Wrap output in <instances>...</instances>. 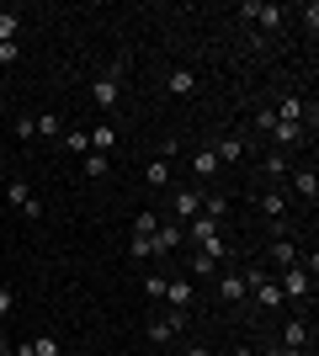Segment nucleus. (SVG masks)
I'll return each mask as SVG.
<instances>
[{"instance_id": "obj_30", "label": "nucleus", "mask_w": 319, "mask_h": 356, "mask_svg": "<svg viewBox=\"0 0 319 356\" xmlns=\"http://www.w3.org/2000/svg\"><path fill=\"white\" fill-rule=\"evenodd\" d=\"M202 213H208V218H218V223H224V213H229V197H202Z\"/></svg>"}, {"instance_id": "obj_31", "label": "nucleus", "mask_w": 319, "mask_h": 356, "mask_svg": "<svg viewBox=\"0 0 319 356\" xmlns=\"http://www.w3.org/2000/svg\"><path fill=\"white\" fill-rule=\"evenodd\" d=\"M38 134H43V138H64V122L48 112V118H38Z\"/></svg>"}, {"instance_id": "obj_12", "label": "nucleus", "mask_w": 319, "mask_h": 356, "mask_svg": "<svg viewBox=\"0 0 319 356\" xmlns=\"http://www.w3.org/2000/svg\"><path fill=\"white\" fill-rule=\"evenodd\" d=\"M245 149H250V144H245L240 134H229V138H218V144H213V154H218V165H240Z\"/></svg>"}, {"instance_id": "obj_18", "label": "nucleus", "mask_w": 319, "mask_h": 356, "mask_svg": "<svg viewBox=\"0 0 319 356\" xmlns=\"http://www.w3.org/2000/svg\"><path fill=\"white\" fill-rule=\"evenodd\" d=\"M261 181H288V154H282V149L261 160Z\"/></svg>"}, {"instance_id": "obj_4", "label": "nucleus", "mask_w": 319, "mask_h": 356, "mask_svg": "<svg viewBox=\"0 0 319 356\" xmlns=\"http://www.w3.org/2000/svg\"><path fill=\"white\" fill-rule=\"evenodd\" d=\"M170 213H176V223H192L202 213V192L197 186H176L170 192Z\"/></svg>"}, {"instance_id": "obj_15", "label": "nucleus", "mask_w": 319, "mask_h": 356, "mask_svg": "<svg viewBox=\"0 0 319 356\" xmlns=\"http://www.w3.org/2000/svg\"><path fill=\"white\" fill-rule=\"evenodd\" d=\"M181 229H186V239H192V245H202V239H213V234H218V218L197 213V218H192V223H181Z\"/></svg>"}, {"instance_id": "obj_19", "label": "nucleus", "mask_w": 319, "mask_h": 356, "mask_svg": "<svg viewBox=\"0 0 319 356\" xmlns=\"http://www.w3.org/2000/svg\"><path fill=\"white\" fill-rule=\"evenodd\" d=\"M272 112H277V122H304V96H282Z\"/></svg>"}, {"instance_id": "obj_17", "label": "nucleus", "mask_w": 319, "mask_h": 356, "mask_svg": "<svg viewBox=\"0 0 319 356\" xmlns=\"http://www.w3.org/2000/svg\"><path fill=\"white\" fill-rule=\"evenodd\" d=\"M282 346H293V351H309V325H304V319H288V325H282Z\"/></svg>"}, {"instance_id": "obj_9", "label": "nucleus", "mask_w": 319, "mask_h": 356, "mask_svg": "<svg viewBox=\"0 0 319 356\" xmlns=\"http://www.w3.org/2000/svg\"><path fill=\"white\" fill-rule=\"evenodd\" d=\"M154 255H170V250H181V239H186V229H181V223H170V229H165V223H160V229H154Z\"/></svg>"}, {"instance_id": "obj_11", "label": "nucleus", "mask_w": 319, "mask_h": 356, "mask_svg": "<svg viewBox=\"0 0 319 356\" xmlns=\"http://www.w3.org/2000/svg\"><path fill=\"white\" fill-rule=\"evenodd\" d=\"M256 208H261V218H272V223H282V213H288V197L277 192V186H266V192L256 197Z\"/></svg>"}, {"instance_id": "obj_10", "label": "nucleus", "mask_w": 319, "mask_h": 356, "mask_svg": "<svg viewBox=\"0 0 319 356\" xmlns=\"http://www.w3.org/2000/svg\"><path fill=\"white\" fill-rule=\"evenodd\" d=\"M304 134H309V122H277L266 138H277V149H298V144H304Z\"/></svg>"}, {"instance_id": "obj_42", "label": "nucleus", "mask_w": 319, "mask_h": 356, "mask_svg": "<svg viewBox=\"0 0 319 356\" xmlns=\"http://www.w3.org/2000/svg\"><path fill=\"white\" fill-rule=\"evenodd\" d=\"M229 356H256V346H234V351H229Z\"/></svg>"}, {"instance_id": "obj_16", "label": "nucleus", "mask_w": 319, "mask_h": 356, "mask_svg": "<svg viewBox=\"0 0 319 356\" xmlns=\"http://www.w3.org/2000/svg\"><path fill=\"white\" fill-rule=\"evenodd\" d=\"M266 261H272L277 271H288V266H298V250H293V239H277L272 250H266Z\"/></svg>"}, {"instance_id": "obj_40", "label": "nucleus", "mask_w": 319, "mask_h": 356, "mask_svg": "<svg viewBox=\"0 0 319 356\" xmlns=\"http://www.w3.org/2000/svg\"><path fill=\"white\" fill-rule=\"evenodd\" d=\"M186 356H213V351H208L202 341H192V346H186Z\"/></svg>"}, {"instance_id": "obj_22", "label": "nucleus", "mask_w": 319, "mask_h": 356, "mask_svg": "<svg viewBox=\"0 0 319 356\" xmlns=\"http://www.w3.org/2000/svg\"><path fill=\"white\" fill-rule=\"evenodd\" d=\"M112 144H117V128H112V122H96V134H91V154H106Z\"/></svg>"}, {"instance_id": "obj_43", "label": "nucleus", "mask_w": 319, "mask_h": 356, "mask_svg": "<svg viewBox=\"0 0 319 356\" xmlns=\"http://www.w3.org/2000/svg\"><path fill=\"white\" fill-rule=\"evenodd\" d=\"M0 186H6V176H0Z\"/></svg>"}, {"instance_id": "obj_34", "label": "nucleus", "mask_w": 319, "mask_h": 356, "mask_svg": "<svg viewBox=\"0 0 319 356\" xmlns=\"http://www.w3.org/2000/svg\"><path fill=\"white\" fill-rule=\"evenodd\" d=\"M16 138L32 144V138H38V118H16Z\"/></svg>"}, {"instance_id": "obj_35", "label": "nucleus", "mask_w": 319, "mask_h": 356, "mask_svg": "<svg viewBox=\"0 0 319 356\" xmlns=\"http://www.w3.org/2000/svg\"><path fill=\"white\" fill-rule=\"evenodd\" d=\"M154 229H160V218H154V213H138V218H133V234H154Z\"/></svg>"}, {"instance_id": "obj_21", "label": "nucleus", "mask_w": 319, "mask_h": 356, "mask_svg": "<svg viewBox=\"0 0 319 356\" xmlns=\"http://www.w3.org/2000/svg\"><path fill=\"white\" fill-rule=\"evenodd\" d=\"M197 250H202V255H208L213 266H224V261H229V239H224V234H213V239H202Z\"/></svg>"}, {"instance_id": "obj_26", "label": "nucleus", "mask_w": 319, "mask_h": 356, "mask_svg": "<svg viewBox=\"0 0 319 356\" xmlns=\"http://www.w3.org/2000/svg\"><path fill=\"white\" fill-rule=\"evenodd\" d=\"M186 271H192V277H218V266H213V261H208L202 250H192V255H186Z\"/></svg>"}, {"instance_id": "obj_41", "label": "nucleus", "mask_w": 319, "mask_h": 356, "mask_svg": "<svg viewBox=\"0 0 319 356\" xmlns=\"http://www.w3.org/2000/svg\"><path fill=\"white\" fill-rule=\"evenodd\" d=\"M0 314H11V287H0Z\"/></svg>"}, {"instance_id": "obj_2", "label": "nucleus", "mask_w": 319, "mask_h": 356, "mask_svg": "<svg viewBox=\"0 0 319 356\" xmlns=\"http://www.w3.org/2000/svg\"><path fill=\"white\" fill-rule=\"evenodd\" d=\"M245 287H250V298H256L261 309H272V314L288 309V298H282V287H277L272 271H245Z\"/></svg>"}, {"instance_id": "obj_25", "label": "nucleus", "mask_w": 319, "mask_h": 356, "mask_svg": "<svg viewBox=\"0 0 319 356\" xmlns=\"http://www.w3.org/2000/svg\"><path fill=\"white\" fill-rule=\"evenodd\" d=\"M0 192L11 197V208H27V202H32V186H27V181H6Z\"/></svg>"}, {"instance_id": "obj_36", "label": "nucleus", "mask_w": 319, "mask_h": 356, "mask_svg": "<svg viewBox=\"0 0 319 356\" xmlns=\"http://www.w3.org/2000/svg\"><path fill=\"white\" fill-rule=\"evenodd\" d=\"M256 128H261V134H272V128H277V112H272V106H261V112H256Z\"/></svg>"}, {"instance_id": "obj_7", "label": "nucleus", "mask_w": 319, "mask_h": 356, "mask_svg": "<svg viewBox=\"0 0 319 356\" xmlns=\"http://www.w3.org/2000/svg\"><path fill=\"white\" fill-rule=\"evenodd\" d=\"M165 303H170V309H186V314H192V303H197V287H192V277H176V282H165Z\"/></svg>"}, {"instance_id": "obj_3", "label": "nucleus", "mask_w": 319, "mask_h": 356, "mask_svg": "<svg viewBox=\"0 0 319 356\" xmlns=\"http://www.w3.org/2000/svg\"><path fill=\"white\" fill-rule=\"evenodd\" d=\"M91 102L101 106V112H112V106L122 102V64H112V70H101L91 80Z\"/></svg>"}, {"instance_id": "obj_24", "label": "nucleus", "mask_w": 319, "mask_h": 356, "mask_svg": "<svg viewBox=\"0 0 319 356\" xmlns=\"http://www.w3.org/2000/svg\"><path fill=\"white\" fill-rule=\"evenodd\" d=\"M80 165H85V176H91V181H106V176H112V160H106V154H85Z\"/></svg>"}, {"instance_id": "obj_38", "label": "nucleus", "mask_w": 319, "mask_h": 356, "mask_svg": "<svg viewBox=\"0 0 319 356\" xmlns=\"http://www.w3.org/2000/svg\"><path fill=\"white\" fill-rule=\"evenodd\" d=\"M22 218H27V223H38V218H43V197H32L27 208H22Z\"/></svg>"}, {"instance_id": "obj_32", "label": "nucleus", "mask_w": 319, "mask_h": 356, "mask_svg": "<svg viewBox=\"0 0 319 356\" xmlns=\"http://www.w3.org/2000/svg\"><path fill=\"white\" fill-rule=\"evenodd\" d=\"M32 356H64V351H59L54 335H38V341H32Z\"/></svg>"}, {"instance_id": "obj_27", "label": "nucleus", "mask_w": 319, "mask_h": 356, "mask_svg": "<svg viewBox=\"0 0 319 356\" xmlns=\"http://www.w3.org/2000/svg\"><path fill=\"white\" fill-rule=\"evenodd\" d=\"M144 181H149V186H170V160H149Z\"/></svg>"}, {"instance_id": "obj_33", "label": "nucleus", "mask_w": 319, "mask_h": 356, "mask_svg": "<svg viewBox=\"0 0 319 356\" xmlns=\"http://www.w3.org/2000/svg\"><path fill=\"white\" fill-rule=\"evenodd\" d=\"M144 293L160 303V298H165V277H160V271H149V277H144Z\"/></svg>"}, {"instance_id": "obj_28", "label": "nucleus", "mask_w": 319, "mask_h": 356, "mask_svg": "<svg viewBox=\"0 0 319 356\" xmlns=\"http://www.w3.org/2000/svg\"><path fill=\"white\" fill-rule=\"evenodd\" d=\"M16 32H22V16H16V11H0V43H16Z\"/></svg>"}, {"instance_id": "obj_1", "label": "nucleus", "mask_w": 319, "mask_h": 356, "mask_svg": "<svg viewBox=\"0 0 319 356\" xmlns=\"http://www.w3.org/2000/svg\"><path fill=\"white\" fill-rule=\"evenodd\" d=\"M314 266H319V255H298V266L277 271V287H282V298H288V303L314 293Z\"/></svg>"}, {"instance_id": "obj_14", "label": "nucleus", "mask_w": 319, "mask_h": 356, "mask_svg": "<svg viewBox=\"0 0 319 356\" xmlns=\"http://www.w3.org/2000/svg\"><path fill=\"white\" fill-rule=\"evenodd\" d=\"M165 86H170V96H181V102H186V96H197V74H192V70L181 64V70H170V80H165Z\"/></svg>"}, {"instance_id": "obj_39", "label": "nucleus", "mask_w": 319, "mask_h": 356, "mask_svg": "<svg viewBox=\"0 0 319 356\" xmlns=\"http://www.w3.org/2000/svg\"><path fill=\"white\" fill-rule=\"evenodd\" d=\"M256 356H309V351H293V346H266V351H256Z\"/></svg>"}, {"instance_id": "obj_20", "label": "nucleus", "mask_w": 319, "mask_h": 356, "mask_svg": "<svg viewBox=\"0 0 319 356\" xmlns=\"http://www.w3.org/2000/svg\"><path fill=\"white\" fill-rule=\"evenodd\" d=\"M64 149L85 160V154H91V134H85V128H64Z\"/></svg>"}, {"instance_id": "obj_5", "label": "nucleus", "mask_w": 319, "mask_h": 356, "mask_svg": "<svg viewBox=\"0 0 319 356\" xmlns=\"http://www.w3.org/2000/svg\"><path fill=\"white\" fill-rule=\"evenodd\" d=\"M288 186H293V197H298V202H309V208L319 202V176H314V165H304V170H288Z\"/></svg>"}, {"instance_id": "obj_29", "label": "nucleus", "mask_w": 319, "mask_h": 356, "mask_svg": "<svg viewBox=\"0 0 319 356\" xmlns=\"http://www.w3.org/2000/svg\"><path fill=\"white\" fill-rule=\"evenodd\" d=\"M128 250H133V261H149V255H154V239L149 234H133V239H128Z\"/></svg>"}, {"instance_id": "obj_23", "label": "nucleus", "mask_w": 319, "mask_h": 356, "mask_svg": "<svg viewBox=\"0 0 319 356\" xmlns=\"http://www.w3.org/2000/svg\"><path fill=\"white\" fill-rule=\"evenodd\" d=\"M149 341H154V346H170V341H176V325H170L165 314H160V319H149Z\"/></svg>"}, {"instance_id": "obj_6", "label": "nucleus", "mask_w": 319, "mask_h": 356, "mask_svg": "<svg viewBox=\"0 0 319 356\" xmlns=\"http://www.w3.org/2000/svg\"><path fill=\"white\" fill-rule=\"evenodd\" d=\"M240 11L250 16V22H261V27H266V32H277V27H282V16H288V11H282V6H261V0H245Z\"/></svg>"}, {"instance_id": "obj_37", "label": "nucleus", "mask_w": 319, "mask_h": 356, "mask_svg": "<svg viewBox=\"0 0 319 356\" xmlns=\"http://www.w3.org/2000/svg\"><path fill=\"white\" fill-rule=\"evenodd\" d=\"M16 59H22V48H16V43H0V70H11Z\"/></svg>"}, {"instance_id": "obj_13", "label": "nucleus", "mask_w": 319, "mask_h": 356, "mask_svg": "<svg viewBox=\"0 0 319 356\" xmlns=\"http://www.w3.org/2000/svg\"><path fill=\"white\" fill-rule=\"evenodd\" d=\"M192 176H197V181H213V176H218V154H213V144H202L197 154H192Z\"/></svg>"}, {"instance_id": "obj_8", "label": "nucleus", "mask_w": 319, "mask_h": 356, "mask_svg": "<svg viewBox=\"0 0 319 356\" xmlns=\"http://www.w3.org/2000/svg\"><path fill=\"white\" fill-rule=\"evenodd\" d=\"M218 298H224V303H245V298H250L245 271H218Z\"/></svg>"}]
</instances>
